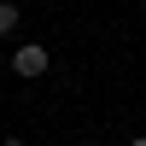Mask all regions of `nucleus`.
<instances>
[{
    "label": "nucleus",
    "instance_id": "1",
    "mask_svg": "<svg viewBox=\"0 0 146 146\" xmlns=\"http://www.w3.org/2000/svg\"><path fill=\"white\" fill-rule=\"evenodd\" d=\"M47 64H53V53H47L41 41H23L18 53H12V70H18L23 82H35V76H47Z\"/></svg>",
    "mask_w": 146,
    "mask_h": 146
},
{
    "label": "nucleus",
    "instance_id": "2",
    "mask_svg": "<svg viewBox=\"0 0 146 146\" xmlns=\"http://www.w3.org/2000/svg\"><path fill=\"white\" fill-rule=\"evenodd\" d=\"M18 18H23V12L12 6V0H0V35H12V29H18Z\"/></svg>",
    "mask_w": 146,
    "mask_h": 146
},
{
    "label": "nucleus",
    "instance_id": "3",
    "mask_svg": "<svg viewBox=\"0 0 146 146\" xmlns=\"http://www.w3.org/2000/svg\"><path fill=\"white\" fill-rule=\"evenodd\" d=\"M0 146H29V140H18V135H6V140H0Z\"/></svg>",
    "mask_w": 146,
    "mask_h": 146
},
{
    "label": "nucleus",
    "instance_id": "4",
    "mask_svg": "<svg viewBox=\"0 0 146 146\" xmlns=\"http://www.w3.org/2000/svg\"><path fill=\"white\" fill-rule=\"evenodd\" d=\"M129 146H146V135H135V140H129Z\"/></svg>",
    "mask_w": 146,
    "mask_h": 146
},
{
    "label": "nucleus",
    "instance_id": "5",
    "mask_svg": "<svg viewBox=\"0 0 146 146\" xmlns=\"http://www.w3.org/2000/svg\"><path fill=\"white\" fill-rule=\"evenodd\" d=\"M76 146H88V140H76Z\"/></svg>",
    "mask_w": 146,
    "mask_h": 146
}]
</instances>
